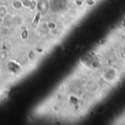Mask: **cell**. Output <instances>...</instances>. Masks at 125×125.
<instances>
[{"label":"cell","instance_id":"1","mask_svg":"<svg viewBox=\"0 0 125 125\" xmlns=\"http://www.w3.org/2000/svg\"><path fill=\"white\" fill-rule=\"evenodd\" d=\"M40 13L39 12V13H37V15H36V17H35V19H34V23H33V26H35L37 24V23H38V21H39V19H40Z\"/></svg>","mask_w":125,"mask_h":125}]
</instances>
